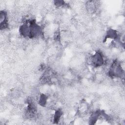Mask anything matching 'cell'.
Listing matches in <instances>:
<instances>
[{"instance_id":"1","label":"cell","mask_w":125,"mask_h":125,"mask_svg":"<svg viewBox=\"0 0 125 125\" xmlns=\"http://www.w3.org/2000/svg\"><path fill=\"white\" fill-rule=\"evenodd\" d=\"M90 62L95 67L102 66L104 63L103 55L101 52H97L93 56L90 57Z\"/></svg>"},{"instance_id":"2","label":"cell","mask_w":125,"mask_h":125,"mask_svg":"<svg viewBox=\"0 0 125 125\" xmlns=\"http://www.w3.org/2000/svg\"><path fill=\"white\" fill-rule=\"evenodd\" d=\"M0 23L1 30L8 27L7 15V12L5 11H1L0 13Z\"/></svg>"},{"instance_id":"3","label":"cell","mask_w":125,"mask_h":125,"mask_svg":"<svg viewBox=\"0 0 125 125\" xmlns=\"http://www.w3.org/2000/svg\"><path fill=\"white\" fill-rule=\"evenodd\" d=\"M62 115V113L61 110L58 109L57 110H56L53 118V121L54 123H58L60 121Z\"/></svg>"},{"instance_id":"4","label":"cell","mask_w":125,"mask_h":125,"mask_svg":"<svg viewBox=\"0 0 125 125\" xmlns=\"http://www.w3.org/2000/svg\"><path fill=\"white\" fill-rule=\"evenodd\" d=\"M47 96L44 94H42L39 98V104L42 106H45L47 102Z\"/></svg>"}]
</instances>
